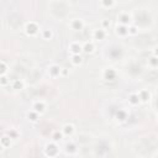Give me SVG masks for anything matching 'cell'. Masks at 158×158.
<instances>
[{"instance_id": "obj_24", "label": "cell", "mask_w": 158, "mask_h": 158, "mask_svg": "<svg viewBox=\"0 0 158 158\" xmlns=\"http://www.w3.org/2000/svg\"><path fill=\"white\" fill-rule=\"evenodd\" d=\"M116 4V0H100V5L104 9H112Z\"/></svg>"}, {"instance_id": "obj_26", "label": "cell", "mask_w": 158, "mask_h": 158, "mask_svg": "<svg viewBox=\"0 0 158 158\" xmlns=\"http://www.w3.org/2000/svg\"><path fill=\"white\" fill-rule=\"evenodd\" d=\"M64 137V135H63V132H62V130L60 131H54L53 133H52V141H54V142H59V141H62V138Z\"/></svg>"}, {"instance_id": "obj_13", "label": "cell", "mask_w": 158, "mask_h": 158, "mask_svg": "<svg viewBox=\"0 0 158 158\" xmlns=\"http://www.w3.org/2000/svg\"><path fill=\"white\" fill-rule=\"evenodd\" d=\"M137 93H138V95H139L141 102L147 104V102L151 100V93H149V90H147V89H141V90H138Z\"/></svg>"}, {"instance_id": "obj_18", "label": "cell", "mask_w": 158, "mask_h": 158, "mask_svg": "<svg viewBox=\"0 0 158 158\" xmlns=\"http://www.w3.org/2000/svg\"><path fill=\"white\" fill-rule=\"evenodd\" d=\"M77 144L74 143V142H68L67 144H65V153L67 154H69V156H73V154H75L77 153Z\"/></svg>"}, {"instance_id": "obj_25", "label": "cell", "mask_w": 158, "mask_h": 158, "mask_svg": "<svg viewBox=\"0 0 158 158\" xmlns=\"http://www.w3.org/2000/svg\"><path fill=\"white\" fill-rule=\"evenodd\" d=\"M9 70H10V67L6 64L5 60H1L0 62V75H6Z\"/></svg>"}, {"instance_id": "obj_16", "label": "cell", "mask_w": 158, "mask_h": 158, "mask_svg": "<svg viewBox=\"0 0 158 158\" xmlns=\"http://www.w3.org/2000/svg\"><path fill=\"white\" fill-rule=\"evenodd\" d=\"M11 146V137L6 133H4L0 138V147L1 149H5V148H9Z\"/></svg>"}, {"instance_id": "obj_31", "label": "cell", "mask_w": 158, "mask_h": 158, "mask_svg": "<svg viewBox=\"0 0 158 158\" xmlns=\"http://www.w3.org/2000/svg\"><path fill=\"white\" fill-rule=\"evenodd\" d=\"M152 54H153V56H157V57H158V46L153 48V51H152Z\"/></svg>"}, {"instance_id": "obj_22", "label": "cell", "mask_w": 158, "mask_h": 158, "mask_svg": "<svg viewBox=\"0 0 158 158\" xmlns=\"http://www.w3.org/2000/svg\"><path fill=\"white\" fill-rule=\"evenodd\" d=\"M41 36H42V38L43 40H46V41H49V40H52L53 38V31L52 30H49V28H46V30H42L41 31Z\"/></svg>"}, {"instance_id": "obj_20", "label": "cell", "mask_w": 158, "mask_h": 158, "mask_svg": "<svg viewBox=\"0 0 158 158\" xmlns=\"http://www.w3.org/2000/svg\"><path fill=\"white\" fill-rule=\"evenodd\" d=\"M70 62H72V64L75 65V67L80 65V64L83 63V57H81V54H70Z\"/></svg>"}, {"instance_id": "obj_6", "label": "cell", "mask_w": 158, "mask_h": 158, "mask_svg": "<svg viewBox=\"0 0 158 158\" xmlns=\"http://www.w3.org/2000/svg\"><path fill=\"white\" fill-rule=\"evenodd\" d=\"M69 26H70V28H72L73 31H81V30L84 28L85 23H84L83 19H73V20L70 21Z\"/></svg>"}, {"instance_id": "obj_2", "label": "cell", "mask_w": 158, "mask_h": 158, "mask_svg": "<svg viewBox=\"0 0 158 158\" xmlns=\"http://www.w3.org/2000/svg\"><path fill=\"white\" fill-rule=\"evenodd\" d=\"M40 30H41V27L36 21H28L25 25V33L27 36H31V37L36 36V35H38Z\"/></svg>"}, {"instance_id": "obj_5", "label": "cell", "mask_w": 158, "mask_h": 158, "mask_svg": "<svg viewBox=\"0 0 158 158\" xmlns=\"http://www.w3.org/2000/svg\"><path fill=\"white\" fill-rule=\"evenodd\" d=\"M68 48H69L70 54H80L83 52V43L74 41V42H70L69 43V47Z\"/></svg>"}, {"instance_id": "obj_19", "label": "cell", "mask_w": 158, "mask_h": 158, "mask_svg": "<svg viewBox=\"0 0 158 158\" xmlns=\"http://www.w3.org/2000/svg\"><path fill=\"white\" fill-rule=\"evenodd\" d=\"M11 88L15 90H22L25 88V81L22 79H15L11 81Z\"/></svg>"}, {"instance_id": "obj_8", "label": "cell", "mask_w": 158, "mask_h": 158, "mask_svg": "<svg viewBox=\"0 0 158 158\" xmlns=\"http://www.w3.org/2000/svg\"><path fill=\"white\" fill-rule=\"evenodd\" d=\"M106 36H107V32L104 28H96L93 31V40L95 41H104Z\"/></svg>"}, {"instance_id": "obj_11", "label": "cell", "mask_w": 158, "mask_h": 158, "mask_svg": "<svg viewBox=\"0 0 158 158\" xmlns=\"http://www.w3.org/2000/svg\"><path fill=\"white\" fill-rule=\"evenodd\" d=\"M26 117H27V120H28L30 122H33V123H36V122H38V121H40L41 114H40V112H37L36 110L31 109L30 111H27V114H26Z\"/></svg>"}, {"instance_id": "obj_29", "label": "cell", "mask_w": 158, "mask_h": 158, "mask_svg": "<svg viewBox=\"0 0 158 158\" xmlns=\"http://www.w3.org/2000/svg\"><path fill=\"white\" fill-rule=\"evenodd\" d=\"M109 27H110V21H109V20H106V19H105V20H102V21H101V28L107 30Z\"/></svg>"}, {"instance_id": "obj_21", "label": "cell", "mask_w": 158, "mask_h": 158, "mask_svg": "<svg viewBox=\"0 0 158 158\" xmlns=\"http://www.w3.org/2000/svg\"><path fill=\"white\" fill-rule=\"evenodd\" d=\"M5 133L9 135V136L11 137V139H19L20 136H21V133H20V131H19L17 128H9Z\"/></svg>"}, {"instance_id": "obj_14", "label": "cell", "mask_w": 158, "mask_h": 158, "mask_svg": "<svg viewBox=\"0 0 158 158\" xmlns=\"http://www.w3.org/2000/svg\"><path fill=\"white\" fill-rule=\"evenodd\" d=\"M127 99H128V104L131 106H137V105L141 104V99H139L138 93H131Z\"/></svg>"}, {"instance_id": "obj_9", "label": "cell", "mask_w": 158, "mask_h": 158, "mask_svg": "<svg viewBox=\"0 0 158 158\" xmlns=\"http://www.w3.org/2000/svg\"><path fill=\"white\" fill-rule=\"evenodd\" d=\"M117 20H118V23L130 26V22H131V20H132V16H131V14L123 11V12H121V14L117 16Z\"/></svg>"}, {"instance_id": "obj_32", "label": "cell", "mask_w": 158, "mask_h": 158, "mask_svg": "<svg viewBox=\"0 0 158 158\" xmlns=\"http://www.w3.org/2000/svg\"><path fill=\"white\" fill-rule=\"evenodd\" d=\"M157 120H158V115H157Z\"/></svg>"}, {"instance_id": "obj_28", "label": "cell", "mask_w": 158, "mask_h": 158, "mask_svg": "<svg viewBox=\"0 0 158 158\" xmlns=\"http://www.w3.org/2000/svg\"><path fill=\"white\" fill-rule=\"evenodd\" d=\"M9 84H10V79L7 78V75H0V85L6 86Z\"/></svg>"}, {"instance_id": "obj_3", "label": "cell", "mask_w": 158, "mask_h": 158, "mask_svg": "<svg viewBox=\"0 0 158 158\" xmlns=\"http://www.w3.org/2000/svg\"><path fill=\"white\" fill-rule=\"evenodd\" d=\"M116 77H117V73H116V70H115L114 68H111V67L105 68V69L102 70V78H104L105 80L114 81V80L116 79Z\"/></svg>"}, {"instance_id": "obj_30", "label": "cell", "mask_w": 158, "mask_h": 158, "mask_svg": "<svg viewBox=\"0 0 158 158\" xmlns=\"http://www.w3.org/2000/svg\"><path fill=\"white\" fill-rule=\"evenodd\" d=\"M69 74V69L68 68H62V72H60V77H67Z\"/></svg>"}, {"instance_id": "obj_17", "label": "cell", "mask_w": 158, "mask_h": 158, "mask_svg": "<svg viewBox=\"0 0 158 158\" xmlns=\"http://www.w3.org/2000/svg\"><path fill=\"white\" fill-rule=\"evenodd\" d=\"M127 116H128V114H127V111L123 110V109H120V110L115 114V118H116V121H118V122H125L126 118H127Z\"/></svg>"}, {"instance_id": "obj_12", "label": "cell", "mask_w": 158, "mask_h": 158, "mask_svg": "<svg viewBox=\"0 0 158 158\" xmlns=\"http://www.w3.org/2000/svg\"><path fill=\"white\" fill-rule=\"evenodd\" d=\"M32 109L33 110H36L37 112H40L41 115L46 111V102L43 101V100H36V101H33V104H32Z\"/></svg>"}, {"instance_id": "obj_15", "label": "cell", "mask_w": 158, "mask_h": 158, "mask_svg": "<svg viewBox=\"0 0 158 158\" xmlns=\"http://www.w3.org/2000/svg\"><path fill=\"white\" fill-rule=\"evenodd\" d=\"M95 51V44L93 41H86L83 43V53L85 54H90Z\"/></svg>"}, {"instance_id": "obj_7", "label": "cell", "mask_w": 158, "mask_h": 158, "mask_svg": "<svg viewBox=\"0 0 158 158\" xmlns=\"http://www.w3.org/2000/svg\"><path fill=\"white\" fill-rule=\"evenodd\" d=\"M60 130L65 137H72L75 133V126L73 123H64Z\"/></svg>"}, {"instance_id": "obj_4", "label": "cell", "mask_w": 158, "mask_h": 158, "mask_svg": "<svg viewBox=\"0 0 158 158\" xmlns=\"http://www.w3.org/2000/svg\"><path fill=\"white\" fill-rule=\"evenodd\" d=\"M47 70H48V74H49L51 78H58V77H60L62 68H60L58 64L53 63V64H49V65H48Z\"/></svg>"}, {"instance_id": "obj_10", "label": "cell", "mask_w": 158, "mask_h": 158, "mask_svg": "<svg viewBox=\"0 0 158 158\" xmlns=\"http://www.w3.org/2000/svg\"><path fill=\"white\" fill-rule=\"evenodd\" d=\"M115 32L120 37H126V36H128V26L122 25V23H117L115 27Z\"/></svg>"}, {"instance_id": "obj_27", "label": "cell", "mask_w": 158, "mask_h": 158, "mask_svg": "<svg viewBox=\"0 0 158 158\" xmlns=\"http://www.w3.org/2000/svg\"><path fill=\"white\" fill-rule=\"evenodd\" d=\"M138 33V27L135 25H130L128 26V36H136Z\"/></svg>"}, {"instance_id": "obj_1", "label": "cell", "mask_w": 158, "mask_h": 158, "mask_svg": "<svg viewBox=\"0 0 158 158\" xmlns=\"http://www.w3.org/2000/svg\"><path fill=\"white\" fill-rule=\"evenodd\" d=\"M43 153L47 157H57V156H59L60 149H59V146L57 144V142L51 141V142L46 143V146L43 148Z\"/></svg>"}, {"instance_id": "obj_23", "label": "cell", "mask_w": 158, "mask_h": 158, "mask_svg": "<svg viewBox=\"0 0 158 158\" xmlns=\"http://www.w3.org/2000/svg\"><path fill=\"white\" fill-rule=\"evenodd\" d=\"M148 67L152 69H157L158 68V57L157 56H151L148 58Z\"/></svg>"}]
</instances>
